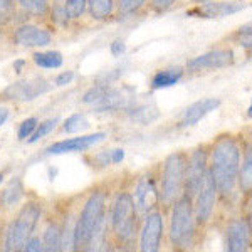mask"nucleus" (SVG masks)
<instances>
[{
    "instance_id": "1",
    "label": "nucleus",
    "mask_w": 252,
    "mask_h": 252,
    "mask_svg": "<svg viewBox=\"0 0 252 252\" xmlns=\"http://www.w3.org/2000/svg\"><path fill=\"white\" fill-rule=\"evenodd\" d=\"M241 152V140L230 133L217 136L209 145V173L222 200L239 192Z\"/></svg>"
},
{
    "instance_id": "2",
    "label": "nucleus",
    "mask_w": 252,
    "mask_h": 252,
    "mask_svg": "<svg viewBox=\"0 0 252 252\" xmlns=\"http://www.w3.org/2000/svg\"><path fill=\"white\" fill-rule=\"evenodd\" d=\"M141 217L133 202L131 190H118L108 205L109 241L116 249H129L135 246Z\"/></svg>"
},
{
    "instance_id": "3",
    "label": "nucleus",
    "mask_w": 252,
    "mask_h": 252,
    "mask_svg": "<svg viewBox=\"0 0 252 252\" xmlns=\"http://www.w3.org/2000/svg\"><path fill=\"white\" fill-rule=\"evenodd\" d=\"M42 215L44 204L40 200H27L26 204L20 205L3 232L2 249L7 252L22 251L27 239L37 230Z\"/></svg>"
},
{
    "instance_id": "4",
    "label": "nucleus",
    "mask_w": 252,
    "mask_h": 252,
    "mask_svg": "<svg viewBox=\"0 0 252 252\" xmlns=\"http://www.w3.org/2000/svg\"><path fill=\"white\" fill-rule=\"evenodd\" d=\"M197 222L193 215L192 198L182 195L175 204L170 207V219H168V244L172 249L177 251H189L195 246L197 237Z\"/></svg>"
},
{
    "instance_id": "5",
    "label": "nucleus",
    "mask_w": 252,
    "mask_h": 252,
    "mask_svg": "<svg viewBox=\"0 0 252 252\" xmlns=\"http://www.w3.org/2000/svg\"><path fill=\"white\" fill-rule=\"evenodd\" d=\"M108 214V190L96 187L84 198L76 219V251H86L96 225Z\"/></svg>"
},
{
    "instance_id": "6",
    "label": "nucleus",
    "mask_w": 252,
    "mask_h": 252,
    "mask_svg": "<svg viewBox=\"0 0 252 252\" xmlns=\"http://www.w3.org/2000/svg\"><path fill=\"white\" fill-rule=\"evenodd\" d=\"M185 152H173L163 160L158 175V190H160L161 210L170 209L184 195L185 177Z\"/></svg>"
},
{
    "instance_id": "7",
    "label": "nucleus",
    "mask_w": 252,
    "mask_h": 252,
    "mask_svg": "<svg viewBox=\"0 0 252 252\" xmlns=\"http://www.w3.org/2000/svg\"><path fill=\"white\" fill-rule=\"evenodd\" d=\"M166 234L165 215L161 209H155L141 217L138 230V249L141 252H158L163 247Z\"/></svg>"
},
{
    "instance_id": "8",
    "label": "nucleus",
    "mask_w": 252,
    "mask_h": 252,
    "mask_svg": "<svg viewBox=\"0 0 252 252\" xmlns=\"http://www.w3.org/2000/svg\"><path fill=\"white\" fill-rule=\"evenodd\" d=\"M209 172V145H200L187 153L185 177H184V195L193 198L198 192L205 175Z\"/></svg>"
},
{
    "instance_id": "9",
    "label": "nucleus",
    "mask_w": 252,
    "mask_h": 252,
    "mask_svg": "<svg viewBox=\"0 0 252 252\" xmlns=\"http://www.w3.org/2000/svg\"><path fill=\"white\" fill-rule=\"evenodd\" d=\"M133 202L140 217L160 207V190H158V177L153 172H146L136 178L131 190Z\"/></svg>"
},
{
    "instance_id": "10",
    "label": "nucleus",
    "mask_w": 252,
    "mask_h": 252,
    "mask_svg": "<svg viewBox=\"0 0 252 252\" xmlns=\"http://www.w3.org/2000/svg\"><path fill=\"white\" fill-rule=\"evenodd\" d=\"M217 200H219L217 187H215L210 173L207 172L200 189H198V192L195 193V197L192 198L195 222H197L198 227H205L207 223L214 219Z\"/></svg>"
},
{
    "instance_id": "11",
    "label": "nucleus",
    "mask_w": 252,
    "mask_h": 252,
    "mask_svg": "<svg viewBox=\"0 0 252 252\" xmlns=\"http://www.w3.org/2000/svg\"><path fill=\"white\" fill-rule=\"evenodd\" d=\"M52 86H54V83L51 84L46 78H40V76L24 78V79L9 84V86L3 89L2 96H3V99H9V101L31 103V101L37 99V97L51 91Z\"/></svg>"
},
{
    "instance_id": "12",
    "label": "nucleus",
    "mask_w": 252,
    "mask_h": 252,
    "mask_svg": "<svg viewBox=\"0 0 252 252\" xmlns=\"http://www.w3.org/2000/svg\"><path fill=\"white\" fill-rule=\"evenodd\" d=\"M223 246L229 252H246L252 246V227L247 219L237 217L227 222L223 230Z\"/></svg>"
},
{
    "instance_id": "13",
    "label": "nucleus",
    "mask_w": 252,
    "mask_h": 252,
    "mask_svg": "<svg viewBox=\"0 0 252 252\" xmlns=\"http://www.w3.org/2000/svg\"><path fill=\"white\" fill-rule=\"evenodd\" d=\"M12 42L27 49H42L52 42V32L37 24H19L12 31Z\"/></svg>"
},
{
    "instance_id": "14",
    "label": "nucleus",
    "mask_w": 252,
    "mask_h": 252,
    "mask_svg": "<svg viewBox=\"0 0 252 252\" xmlns=\"http://www.w3.org/2000/svg\"><path fill=\"white\" fill-rule=\"evenodd\" d=\"M135 104V91L128 86L115 88L109 86L104 96L91 106L96 113H113V111H128Z\"/></svg>"
},
{
    "instance_id": "15",
    "label": "nucleus",
    "mask_w": 252,
    "mask_h": 252,
    "mask_svg": "<svg viewBox=\"0 0 252 252\" xmlns=\"http://www.w3.org/2000/svg\"><path fill=\"white\" fill-rule=\"evenodd\" d=\"M232 64H234V52L225 47H217L190 59L187 63V71L200 72V71H209V69H223L232 66Z\"/></svg>"
},
{
    "instance_id": "16",
    "label": "nucleus",
    "mask_w": 252,
    "mask_h": 252,
    "mask_svg": "<svg viewBox=\"0 0 252 252\" xmlns=\"http://www.w3.org/2000/svg\"><path fill=\"white\" fill-rule=\"evenodd\" d=\"M104 138H108L106 131H97V133H91V135L66 138V140L54 141L52 145H49L47 148L44 150V153H46V155H64V153L84 152V150H89L91 146L101 143Z\"/></svg>"
},
{
    "instance_id": "17",
    "label": "nucleus",
    "mask_w": 252,
    "mask_h": 252,
    "mask_svg": "<svg viewBox=\"0 0 252 252\" xmlns=\"http://www.w3.org/2000/svg\"><path fill=\"white\" fill-rule=\"evenodd\" d=\"M246 9V5L241 2H222V0H209V2H200L195 9L187 12V15H195V17L204 19H219L227 17V15L237 14Z\"/></svg>"
},
{
    "instance_id": "18",
    "label": "nucleus",
    "mask_w": 252,
    "mask_h": 252,
    "mask_svg": "<svg viewBox=\"0 0 252 252\" xmlns=\"http://www.w3.org/2000/svg\"><path fill=\"white\" fill-rule=\"evenodd\" d=\"M222 104V101L219 97H202V99L195 101L190 106L185 108L184 115L180 118V128H190L195 126L198 121H202L207 115H210L212 111H215L219 106Z\"/></svg>"
},
{
    "instance_id": "19",
    "label": "nucleus",
    "mask_w": 252,
    "mask_h": 252,
    "mask_svg": "<svg viewBox=\"0 0 252 252\" xmlns=\"http://www.w3.org/2000/svg\"><path fill=\"white\" fill-rule=\"evenodd\" d=\"M241 170H239V192L252 195V131L241 140Z\"/></svg>"
},
{
    "instance_id": "20",
    "label": "nucleus",
    "mask_w": 252,
    "mask_h": 252,
    "mask_svg": "<svg viewBox=\"0 0 252 252\" xmlns=\"http://www.w3.org/2000/svg\"><path fill=\"white\" fill-rule=\"evenodd\" d=\"M24 197H26V187L20 177L10 178V182L0 190V210L2 212H10V210L17 209L22 204Z\"/></svg>"
},
{
    "instance_id": "21",
    "label": "nucleus",
    "mask_w": 252,
    "mask_h": 252,
    "mask_svg": "<svg viewBox=\"0 0 252 252\" xmlns=\"http://www.w3.org/2000/svg\"><path fill=\"white\" fill-rule=\"evenodd\" d=\"M44 251L59 252L63 251V215L61 217H49L42 230Z\"/></svg>"
},
{
    "instance_id": "22",
    "label": "nucleus",
    "mask_w": 252,
    "mask_h": 252,
    "mask_svg": "<svg viewBox=\"0 0 252 252\" xmlns=\"http://www.w3.org/2000/svg\"><path fill=\"white\" fill-rule=\"evenodd\" d=\"M184 69L175 66V67H166V69H160L153 74L152 81H150V86H152L153 91H160V89H166L177 86L178 83L184 78Z\"/></svg>"
},
{
    "instance_id": "23",
    "label": "nucleus",
    "mask_w": 252,
    "mask_h": 252,
    "mask_svg": "<svg viewBox=\"0 0 252 252\" xmlns=\"http://www.w3.org/2000/svg\"><path fill=\"white\" fill-rule=\"evenodd\" d=\"M19 14L29 15L34 19H47L51 0H15Z\"/></svg>"
},
{
    "instance_id": "24",
    "label": "nucleus",
    "mask_w": 252,
    "mask_h": 252,
    "mask_svg": "<svg viewBox=\"0 0 252 252\" xmlns=\"http://www.w3.org/2000/svg\"><path fill=\"white\" fill-rule=\"evenodd\" d=\"M116 0H88V14L93 20H106L115 14Z\"/></svg>"
},
{
    "instance_id": "25",
    "label": "nucleus",
    "mask_w": 252,
    "mask_h": 252,
    "mask_svg": "<svg viewBox=\"0 0 252 252\" xmlns=\"http://www.w3.org/2000/svg\"><path fill=\"white\" fill-rule=\"evenodd\" d=\"M32 63L40 69H59L64 58L59 51H37L32 54Z\"/></svg>"
},
{
    "instance_id": "26",
    "label": "nucleus",
    "mask_w": 252,
    "mask_h": 252,
    "mask_svg": "<svg viewBox=\"0 0 252 252\" xmlns=\"http://www.w3.org/2000/svg\"><path fill=\"white\" fill-rule=\"evenodd\" d=\"M59 123V118L58 116H54V118H49V120H44V121H39V125H37V128L34 129V133L27 138V143L29 145H34V143H37L39 140H42L44 136H47V135H51L52 131L56 129V126H58Z\"/></svg>"
},
{
    "instance_id": "27",
    "label": "nucleus",
    "mask_w": 252,
    "mask_h": 252,
    "mask_svg": "<svg viewBox=\"0 0 252 252\" xmlns=\"http://www.w3.org/2000/svg\"><path fill=\"white\" fill-rule=\"evenodd\" d=\"M56 3H51V9H49V20L54 27H66L69 26L71 19L67 17L66 7H64V2L61 0H54Z\"/></svg>"
},
{
    "instance_id": "28",
    "label": "nucleus",
    "mask_w": 252,
    "mask_h": 252,
    "mask_svg": "<svg viewBox=\"0 0 252 252\" xmlns=\"http://www.w3.org/2000/svg\"><path fill=\"white\" fill-rule=\"evenodd\" d=\"M89 128V121L84 113H74L64 121L63 125V131L67 133V135H72V133H81L84 129Z\"/></svg>"
},
{
    "instance_id": "29",
    "label": "nucleus",
    "mask_w": 252,
    "mask_h": 252,
    "mask_svg": "<svg viewBox=\"0 0 252 252\" xmlns=\"http://www.w3.org/2000/svg\"><path fill=\"white\" fill-rule=\"evenodd\" d=\"M19 15L15 0H0V27H5L15 20Z\"/></svg>"
},
{
    "instance_id": "30",
    "label": "nucleus",
    "mask_w": 252,
    "mask_h": 252,
    "mask_svg": "<svg viewBox=\"0 0 252 252\" xmlns=\"http://www.w3.org/2000/svg\"><path fill=\"white\" fill-rule=\"evenodd\" d=\"M148 3V0H116V9L120 15L138 14Z\"/></svg>"
},
{
    "instance_id": "31",
    "label": "nucleus",
    "mask_w": 252,
    "mask_h": 252,
    "mask_svg": "<svg viewBox=\"0 0 252 252\" xmlns=\"http://www.w3.org/2000/svg\"><path fill=\"white\" fill-rule=\"evenodd\" d=\"M67 17L71 20H79L88 12V0H64Z\"/></svg>"
},
{
    "instance_id": "32",
    "label": "nucleus",
    "mask_w": 252,
    "mask_h": 252,
    "mask_svg": "<svg viewBox=\"0 0 252 252\" xmlns=\"http://www.w3.org/2000/svg\"><path fill=\"white\" fill-rule=\"evenodd\" d=\"M37 125H39V118H35V116L26 118L24 121H20L19 128H17V140L26 141L27 138L34 133V129L37 128Z\"/></svg>"
},
{
    "instance_id": "33",
    "label": "nucleus",
    "mask_w": 252,
    "mask_h": 252,
    "mask_svg": "<svg viewBox=\"0 0 252 252\" xmlns=\"http://www.w3.org/2000/svg\"><path fill=\"white\" fill-rule=\"evenodd\" d=\"M235 40L241 47H244L246 51H249L252 54V24H247V26H242L241 29L235 32Z\"/></svg>"
},
{
    "instance_id": "34",
    "label": "nucleus",
    "mask_w": 252,
    "mask_h": 252,
    "mask_svg": "<svg viewBox=\"0 0 252 252\" xmlns=\"http://www.w3.org/2000/svg\"><path fill=\"white\" fill-rule=\"evenodd\" d=\"M91 165L94 168H106V166L113 165L111 160V150H103V152H97L93 155V161Z\"/></svg>"
},
{
    "instance_id": "35",
    "label": "nucleus",
    "mask_w": 252,
    "mask_h": 252,
    "mask_svg": "<svg viewBox=\"0 0 252 252\" xmlns=\"http://www.w3.org/2000/svg\"><path fill=\"white\" fill-rule=\"evenodd\" d=\"M24 252H40L44 251V242H42V237L37 234H32L29 239L26 241L22 247Z\"/></svg>"
},
{
    "instance_id": "36",
    "label": "nucleus",
    "mask_w": 252,
    "mask_h": 252,
    "mask_svg": "<svg viewBox=\"0 0 252 252\" xmlns=\"http://www.w3.org/2000/svg\"><path fill=\"white\" fill-rule=\"evenodd\" d=\"M74 71H63V72H59L58 76L54 78V86H58V88H64V86H67V84H71L72 81H74Z\"/></svg>"
},
{
    "instance_id": "37",
    "label": "nucleus",
    "mask_w": 252,
    "mask_h": 252,
    "mask_svg": "<svg viewBox=\"0 0 252 252\" xmlns=\"http://www.w3.org/2000/svg\"><path fill=\"white\" fill-rule=\"evenodd\" d=\"M177 0H150V7H152L153 12L157 14H161V12H166L170 7H173V3Z\"/></svg>"
},
{
    "instance_id": "38",
    "label": "nucleus",
    "mask_w": 252,
    "mask_h": 252,
    "mask_svg": "<svg viewBox=\"0 0 252 252\" xmlns=\"http://www.w3.org/2000/svg\"><path fill=\"white\" fill-rule=\"evenodd\" d=\"M109 51L115 58H121V56L126 52V42L123 39H115L111 44H109Z\"/></svg>"
},
{
    "instance_id": "39",
    "label": "nucleus",
    "mask_w": 252,
    "mask_h": 252,
    "mask_svg": "<svg viewBox=\"0 0 252 252\" xmlns=\"http://www.w3.org/2000/svg\"><path fill=\"white\" fill-rule=\"evenodd\" d=\"M111 160H113V165H118L125 160V150L123 148H115L111 150Z\"/></svg>"
},
{
    "instance_id": "40",
    "label": "nucleus",
    "mask_w": 252,
    "mask_h": 252,
    "mask_svg": "<svg viewBox=\"0 0 252 252\" xmlns=\"http://www.w3.org/2000/svg\"><path fill=\"white\" fill-rule=\"evenodd\" d=\"M7 120H9V109H7V108H0V128L5 125Z\"/></svg>"
},
{
    "instance_id": "41",
    "label": "nucleus",
    "mask_w": 252,
    "mask_h": 252,
    "mask_svg": "<svg viewBox=\"0 0 252 252\" xmlns=\"http://www.w3.org/2000/svg\"><path fill=\"white\" fill-rule=\"evenodd\" d=\"M22 66H26V61H24V59L15 61V63H14V71L17 72V74H20V72H22Z\"/></svg>"
},
{
    "instance_id": "42",
    "label": "nucleus",
    "mask_w": 252,
    "mask_h": 252,
    "mask_svg": "<svg viewBox=\"0 0 252 252\" xmlns=\"http://www.w3.org/2000/svg\"><path fill=\"white\" fill-rule=\"evenodd\" d=\"M247 116L252 120V99H251V104H249V108H247Z\"/></svg>"
},
{
    "instance_id": "43",
    "label": "nucleus",
    "mask_w": 252,
    "mask_h": 252,
    "mask_svg": "<svg viewBox=\"0 0 252 252\" xmlns=\"http://www.w3.org/2000/svg\"><path fill=\"white\" fill-rule=\"evenodd\" d=\"M3 178H5V173L0 172V184H2V182H3Z\"/></svg>"
},
{
    "instance_id": "44",
    "label": "nucleus",
    "mask_w": 252,
    "mask_h": 252,
    "mask_svg": "<svg viewBox=\"0 0 252 252\" xmlns=\"http://www.w3.org/2000/svg\"><path fill=\"white\" fill-rule=\"evenodd\" d=\"M197 2L200 3V2H209V0H197Z\"/></svg>"
},
{
    "instance_id": "45",
    "label": "nucleus",
    "mask_w": 252,
    "mask_h": 252,
    "mask_svg": "<svg viewBox=\"0 0 252 252\" xmlns=\"http://www.w3.org/2000/svg\"><path fill=\"white\" fill-rule=\"evenodd\" d=\"M61 2H63V0H61Z\"/></svg>"
}]
</instances>
